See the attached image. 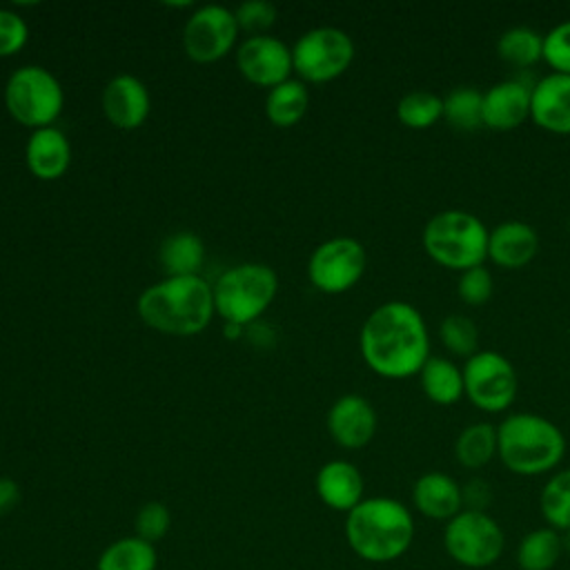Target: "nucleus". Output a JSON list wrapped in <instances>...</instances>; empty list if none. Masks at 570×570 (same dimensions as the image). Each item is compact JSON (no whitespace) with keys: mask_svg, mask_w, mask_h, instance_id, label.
<instances>
[{"mask_svg":"<svg viewBox=\"0 0 570 570\" xmlns=\"http://www.w3.org/2000/svg\"><path fill=\"white\" fill-rule=\"evenodd\" d=\"M361 354L383 379L419 374L430 358V334L421 312L405 301L379 305L361 327Z\"/></svg>","mask_w":570,"mask_h":570,"instance_id":"f257e3e1","label":"nucleus"},{"mask_svg":"<svg viewBox=\"0 0 570 570\" xmlns=\"http://www.w3.org/2000/svg\"><path fill=\"white\" fill-rule=\"evenodd\" d=\"M412 510L392 497H367L345 517V541L367 563H392L414 541Z\"/></svg>","mask_w":570,"mask_h":570,"instance_id":"f03ea898","label":"nucleus"},{"mask_svg":"<svg viewBox=\"0 0 570 570\" xmlns=\"http://www.w3.org/2000/svg\"><path fill=\"white\" fill-rule=\"evenodd\" d=\"M497 456L512 474L541 476L563 461L566 436L546 416L514 412L497 425Z\"/></svg>","mask_w":570,"mask_h":570,"instance_id":"7ed1b4c3","label":"nucleus"},{"mask_svg":"<svg viewBox=\"0 0 570 570\" xmlns=\"http://www.w3.org/2000/svg\"><path fill=\"white\" fill-rule=\"evenodd\" d=\"M140 318L165 334H196L214 314V292L200 276H167L138 298Z\"/></svg>","mask_w":570,"mask_h":570,"instance_id":"20e7f679","label":"nucleus"},{"mask_svg":"<svg viewBox=\"0 0 570 570\" xmlns=\"http://www.w3.org/2000/svg\"><path fill=\"white\" fill-rule=\"evenodd\" d=\"M488 234L483 220L465 209H443L428 218L421 243L425 254L441 267L465 272L488 258Z\"/></svg>","mask_w":570,"mask_h":570,"instance_id":"39448f33","label":"nucleus"},{"mask_svg":"<svg viewBox=\"0 0 570 570\" xmlns=\"http://www.w3.org/2000/svg\"><path fill=\"white\" fill-rule=\"evenodd\" d=\"M278 278L272 267L243 263L227 269L214 285V309L234 325L252 323L272 303Z\"/></svg>","mask_w":570,"mask_h":570,"instance_id":"423d86ee","label":"nucleus"},{"mask_svg":"<svg viewBox=\"0 0 570 570\" xmlns=\"http://www.w3.org/2000/svg\"><path fill=\"white\" fill-rule=\"evenodd\" d=\"M443 550L461 568L485 570L505 550V532L490 512L461 510L443 525Z\"/></svg>","mask_w":570,"mask_h":570,"instance_id":"0eeeda50","label":"nucleus"},{"mask_svg":"<svg viewBox=\"0 0 570 570\" xmlns=\"http://www.w3.org/2000/svg\"><path fill=\"white\" fill-rule=\"evenodd\" d=\"M4 102L18 122L42 129L60 116L65 96L60 82L47 69L29 65L11 73Z\"/></svg>","mask_w":570,"mask_h":570,"instance_id":"6e6552de","label":"nucleus"},{"mask_svg":"<svg viewBox=\"0 0 570 570\" xmlns=\"http://www.w3.org/2000/svg\"><path fill=\"white\" fill-rule=\"evenodd\" d=\"M519 390V376L508 356L494 350H479L463 365V392L472 405L497 414L508 410Z\"/></svg>","mask_w":570,"mask_h":570,"instance_id":"1a4fd4ad","label":"nucleus"},{"mask_svg":"<svg viewBox=\"0 0 570 570\" xmlns=\"http://www.w3.org/2000/svg\"><path fill=\"white\" fill-rule=\"evenodd\" d=\"M354 58L352 38L336 27H318L298 38L292 49V62L301 78L327 82L341 76Z\"/></svg>","mask_w":570,"mask_h":570,"instance_id":"9d476101","label":"nucleus"},{"mask_svg":"<svg viewBox=\"0 0 570 570\" xmlns=\"http://www.w3.org/2000/svg\"><path fill=\"white\" fill-rule=\"evenodd\" d=\"M365 249L356 238L338 236L318 245L309 258L307 274L314 287L327 294H341L358 283L365 272Z\"/></svg>","mask_w":570,"mask_h":570,"instance_id":"9b49d317","label":"nucleus"},{"mask_svg":"<svg viewBox=\"0 0 570 570\" xmlns=\"http://www.w3.org/2000/svg\"><path fill=\"white\" fill-rule=\"evenodd\" d=\"M238 22L234 13L218 4L200 7L185 24L183 45L191 60L214 62L223 58L236 42Z\"/></svg>","mask_w":570,"mask_h":570,"instance_id":"f8f14e48","label":"nucleus"},{"mask_svg":"<svg viewBox=\"0 0 570 570\" xmlns=\"http://www.w3.org/2000/svg\"><path fill=\"white\" fill-rule=\"evenodd\" d=\"M236 62L240 73L256 85L276 87L289 80V71L294 69L292 51L272 36H252L247 38L238 53Z\"/></svg>","mask_w":570,"mask_h":570,"instance_id":"ddd939ff","label":"nucleus"},{"mask_svg":"<svg viewBox=\"0 0 570 570\" xmlns=\"http://www.w3.org/2000/svg\"><path fill=\"white\" fill-rule=\"evenodd\" d=\"M530 94L532 85L508 78L499 80L483 91V127L492 131L517 129L530 118Z\"/></svg>","mask_w":570,"mask_h":570,"instance_id":"4468645a","label":"nucleus"},{"mask_svg":"<svg viewBox=\"0 0 570 570\" xmlns=\"http://www.w3.org/2000/svg\"><path fill=\"white\" fill-rule=\"evenodd\" d=\"M530 118L550 134H570V76L548 73L532 85Z\"/></svg>","mask_w":570,"mask_h":570,"instance_id":"2eb2a0df","label":"nucleus"},{"mask_svg":"<svg viewBox=\"0 0 570 570\" xmlns=\"http://www.w3.org/2000/svg\"><path fill=\"white\" fill-rule=\"evenodd\" d=\"M327 430L341 448L358 450L367 445L376 432V412L367 399L345 394L330 407Z\"/></svg>","mask_w":570,"mask_h":570,"instance_id":"dca6fc26","label":"nucleus"},{"mask_svg":"<svg viewBox=\"0 0 570 570\" xmlns=\"http://www.w3.org/2000/svg\"><path fill=\"white\" fill-rule=\"evenodd\" d=\"M412 505L421 517L445 523L463 510L461 483L441 470L423 472L412 485Z\"/></svg>","mask_w":570,"mask_h":570,"instance_id":"f3484780","label":"nucleus"},{"mask_svg":"<svg viewBox=\"0 0 570 570\" xmlns=\"http://www.w3.org/2000/svg\"><path fill=\"white\" fill-rule=\"evenodd\" d=\"M539 252V234L530 223L503 220L488 234V258L503 269L525 267Z\"/></svg>","mask_w":570,"mask_h":570,"instance_id":"a211bd4d","label":"nucleus"},{"mask_svg":"<svg viewBox=\"0 0 570 570\" xmlns=\"http://www.w3.org/2000/svg\"><path fill=\"white\" fill-rule=\"evenodd\" d=\"M107 118L120 129H136L149 114V94L134 76H116L102 94Z\"/></svg>","mask_w":570,"mask_h":570,"instance_id":"6ab92c4d","label":"nucleus"},{"mask_svg":"<svg viewBox=\"0 0 570 570\" xmlns=\"http://www.w3.org/2000/svg\"><path fill=\"white\" fill-rule=\"evenodd\" d=\"M365 483L356 465L350 461L336 459L325 463L318 474H316V494L318 499L336 510V512H350L356 508L365 497H363Z\"/></svg>","mask_w":570,"mask_h":570,"instance_id":"aec40b11","label":"nucleus"},{"mask_svg":"<svg viewBox=\"0 0 570 570\" xmlns=\"http://www.w3.org/2000/svg\"><path fill=\"white\" fill-rule=\"evenodd\" d=\"M69 142L60 129L42 127L36 129L27 142V165L33 176L53 180L60 178L69 167Z\"/></svg>","mask_w":570,"mask_h":570,"instance_id":"412c9836","label":"nucleus"},{"mask_svg":"<svg viewBox=\"0 0 570 570\" xmlns=\"http://www.w3.org/2000/svg\"><path fill=\"white\" fill-rule=\"evenodd\" d=\"M423 394L436 405L456 403L463 392V370L443 356H430L419 372Z\"/></svg>","mask_w":570,"mask_h":570,"instance_id":"4be33fe9","label":"nucleus"},{"mask_svg":"<svg viewBox=\"0 0 570 570\" xmlns=\"http://www.w3.org/2000/svg\"><path fill=\"white\" fill-rule=\"evenodd\" d=\"M566 550L563 534L541 525L525 532L517 546L519 570H552Z\"/></svg>","mask_w":570,"mask_h":570,"instance_id":"5701e85b","label":"nucleus"},{"mask_svg":"<svg viewBox=\"0 0 570 570\" xmlns=\"http://www.w3.org/2000/svg\"><path fill=\"white\" fill-rule=\"evenodd\" d=\"M497 456V425L474 421L454 441V459L465 470H481Z\"/></svg>","mask_w":570,"mask_h":570,"instance_id":"b1692460","label":"nucleus"},{"mask_svg":"<svg viewBox=\"0 0 570 570\" xmlns=\"http://www.w3.org/2000/svg\"><path fill=\"white\" fill-rule=\"evenodd\" d=\"M156 566L158 552L154 543H147L136 534L116 539L96 561V570H156Z\"/></svg>","mask_w":570,"mask_h":570,"instance_id":"393cba45","label":"nucleus"},{"mask_svg":"<svg viewBox=\"0 0 570 570\" xmlns=\"http://www.w3.org/2000/svg\"><path fill=\"white\" fill-rule=\"evenodd\" d=\"M160 263L167 276H198L205 263L203 240L191 232H180L163 240Z\"/></svg>","mask_w":570,"mask_h":570,"instance_id":"a878e982","label":"nucleus"},{"mask_svg":"<svg viewBox=\"0 0 570 570\" xmlns=\"http://www.w3.org/2000/svg\"><path fill=\"white\" fill-rule=\"evenodd\" d=\"M497 56L510 67L528 69L543 60V33L525 24L510 27L497 40Z\"/></svg>","mask_w":570,"mask_h":570,"instance_id":"bb28decb","label":"nucleus"},{"mask_svg":"<svg viewBox=\"0 0 570 570\" xmlns=\"http://www.w3.org/2000/svg\"><path fill=\"white\" fill-rule=\"evenodd\" d=\"M539 510L548 528L561 534L570 532V468L552 472L543 483L539 494Z\"/></svg>","mask_w":570,"mask_h":570,"instance_id":"cd10ccee","label":"nucleus"},{"mask_svg":"<svg viewBox=\"0 0 570 570\" xmlns=\"http://www.w3.org/2000/svg\"><path fill=\"white\" fill-rule=\"evenodd\" d=\"M309 105V94L301 80H285L276 87H272L265 109L267 118L278 127H292L296 125Z\"/></svg>","mask_w":570,"mask_h":570,"instance_id":"c85d7f7f","label":"nucleus"},{"mask_svg":"<svg viewBox=\"0 0 570 570\" xmlns=\"http://www.w3.org/2000/svg\"><path fill=\"white\" fill-rule=\"evenodd\" d=\"M443 118L459 131H476L483 127V94L476 87H454L443 98Z\"/></svg>","mask_w":570,"mask_h":570,"instance_id":"c756f323","label":"nucleus"},{"mask_svg":"<svg viewBox=\"0 0 570 570\" xmlns=\"http://www.w3.org/2000/svg\"><path fill=\"white\" fill-rule=\"evenodd\" d=\"M396 118L410 129H428L443 118V98L428 89L407 91L396 105Z\"/></svg>","mask_w":570,"mask_h":570,"instance_id":"7c9ffc66","label":"nucleus"},{"mask_svg":"<svg viewBox=\"0 0 570 570\" xmlns=\"http://www.w3.org/2000/svg\"><path fill=\"white\" fill-rule=\"evenodd\" d=\"M439 338L450 354L463 356L465 361L479 352V327L465 314L445 316L439 323Z\"/></svg>","mask_w":570,"mask_h":570,"instance_id":"2f4dec72","label":"nucleus"},{"mask_svg":"<svg viewBox=\"0 0 570 570\" xmlns=\"http://www.w3.org/2000/svg\"><path fill=\"white\" fill-rule=\"evenodd\" d=\"M492 292H494V281H492V274L488 267L476 265V267H470L459 274L456 294L463 303H468L472 307L485 305L492 298Z\"/></svg>","mask_w":570,"mask_h":570,"instance_id":"473e14b6","label":"nucleus"},{"mask_svg":"<svg viewBox=\"0 0 570 570\" xmlns=\"http://www.w3.org/2000/svg\"><path fill=\"white\" fill-rule=\"evenodd\" d=\"M543 60L552 71L570 76V20H563L543 33Z\"/></svg>","mask_w":570,"mask_h":570,"instance_id":"72a5a7b5","label":"nucleus"},{"mask_svg":"<svg viewBox=\"0 0 570 570\" xmlns=\"http://www.w3.org/2000/svg\"><path fill=\"white\" fill-rule=\"evenodd\" d=\"M171 525V514L165 503L149 501L145 503L136 514V537H140L147 543L160 541Z\"/></svg>","mask_w":570,"mask_h":570,"instance_id":"f704fd0d","label":"nucleus"},{"mask_svg":"<svg viewBox=\"0 0 570 570\" xmlns=\"http://www.w3.org/2000/svg\"><path fill=\"white\" fill-rule=\"evenodd\" d=\"M234 18H236L240 29H245L249 33H258V31H265L274 24L276 7L272 2H265V0H249V2H243L234 11Z\"/></svg>","mask_w":570,"mask_h":570,"instance_id":"c9c22d12","label":"nucleus"},{"mask_svg":"<svg viewBox=\"0 0 570 570\" xmlns=\"http://www.w3.org/2000/svg\"><path fill=\"white\" fill-rule=\"evenodd\" d=\"M29 29L24 20L7 9H0V56H11L20 51L27 42Z\"/></svg>","mask_w":570,"mask_h":570,"instance_id":"e433bc0d","label":"nucleus"},{"mask_svg":"<svg viewBox=\"0 0 570 570\" xmlns=\"http://www.w3.org/2000/svg\"><path fill=\"white\" fill-rule=\"evenodd\" d=\"M461 494H463V510H476V512H488L494 494H492V485L481 479V476H472L461 485Z\"/></svg>","mask_w":570,"mask_h":570,"instance_id":"4c0bfd02","label":"nucleus"},{"mask_svg":"<svg viewBox=\"0 0 570 570\" xmlns=\"http://www.w3.org/2000/svg\"><path fill=\"white\" fill-rule=\"evenodd\" d=\"M20 501V488L13 479L0 476V517L9 514Z\"/></svg>","mask_w":570,"mask_h":570,"instance_id":"58836bf2","label":"nucleus"},{"mask_svg":"<svg viewBox=\"0 0 570 570\" xmlns=\"http://www.w3.org/2000/svg\"><path fill=\"white\" fill-rule=\"evenodd\" d=\"M240 332V325H234V323H227V336H236Z\"/></svg>","mask_w":570,"mask_h":570,"instance_id":"ea45409f","label":"nucleus"},{"mask_svg":"<svg viewBox=\"0 0 570 570\" xmlns=\"http://www.w3.org/2000/svg\"><path fill=\"white\" fill-rule=\"evenodd\" d=\"M568 232H570V218H568Z\"/></svg>","mask_w":570,"mask_h":570,"instance_id":"a19ab883","label":"nucleus"}]
</instances>
